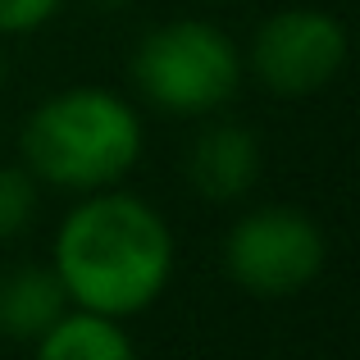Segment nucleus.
I'll return each mask as SVG.
<instances>
[{
  "mask_svg": "<svg viewBox=\"0 0 360 360\" xmlns=\"http://www.w3.org/2000/svg\"><path fill=\"white\" fill-rule=\"evenodd\" d=\"M178 264L169 219L150 201L105 187L60 219L51 242V269L60 274L73 310L132 319L165 297Z\"/></svg>",
  "mask_w": 360,
  "mask_h": 360,
  "instance_id": "1",
  "label": "nucleus"
},
{
  "mask_svg": "<svg viewBox=\"0 0 360 360\" xmlns=\"http://www.w3.org/2000/svg\"><path fill=\"white\" fill-rule=\"evenodd\" d=\"M146 128L132 101L105 87H64L46 96L18 128L23 169L60 192H105L137 169Z\"/></svg>",
  "mask_w": 360,
  "mask_h": 360,
  "instance_id": "2",
  "label": "nucleus"
},
{
  "mask_svg": "<svg viewBox=\"0 0 360 360\" xmlns=\"http://www.w3.org/2000/svg\"><path fill=\"white\" fill-rule=\"evenodd\" d=\"M128 73L137 96L169 119L224 115L246 82L238 41L224 27L205 23V18L155 23L132 46Z\"/></svg>",
  "mask_w": 360,
  "mask_h": 360,
  "instance_id": "3",
  "label": "nucleus"
},
{
  "mask_svg": "<svg viewBox=\"0 0 360 360\" xmlns=\"http://www.w3.org/2000/svg\"><path fill=\"white\" fill-rule=\"evenodd\" d=\"M328 264V238L301 205H255L224 233V274L255 301L301 297Z\"/></svg>",
  "mask_w": 360,
  "mask_h": 360,
  "instance_id": "4",
  "label": "nucleus"
},
{
  "mask_svg": "<svg viewBox=\"0 0 360 360\" xmlns=\"http://www.w3.org/2000/svg\"><path fill=\"white\" fill-rule=\"evenodd\" d=\"M347 55H352V37L338 14L315 5H288L260 18L242 64L269 96L306 101L342 78Z\"/></svg>",
  "mask_w": 360,
  "mask_h": 360,
  "instance_id": "5",
  "label": "nucleus"
},
{
  "mask_svg": "<svg viewBox=\"0 0 360 360\" xmlns=\"http://www.w3.org/2000/svg\"><path fill=\"white\" fill-rule=\"evenodd\" d=\"M260 169H264V150L255 128L219 115L201 123V132L187 141L183 155L187 187L210 205H233L242 196H251V187L260 183Z\"/></svg>",
  "mask_w": 360,
  "mask_h": 360,
  "instance_id": "6",
  "label": "nucleus"
},
{
  "mask_svg": "<svg viewBox=\"0 0 360 360\" xmlns=\"http://www.w3.org/2000/svg\"><path fill=\"white\" fill-rule=\"evenodd\" d=\"M69 310V292L51 264H14L0 274V338L37 342Z\"/></svg>",
  "mask_w": 360,
  "mask_h": 360,
  "instance_id": "7",
  "label": "nucleus"
},
{
  "mask_svg": "<svg viewBox=\"0 0 360 360\" xmlns=\"http://www.w3.org/2000/svg\"><path fill=\"white\" fill-rule=\"evenodd\" d=\"M37 360H141L123 319L69 310L51 333L37 338Z\"/></svg>",
  "mask_w": 360,
  "mask_h": 360,
  "instance_id": "8",
  "label": "nucleus"
},
{
  "mask_svg": "<svg viewBox=\"0 0 360 360\" xmlns=\"http://www.w3.org/2000/svg\"><path fill=\"white\" fill-rule=\"evenodd\" d=\"M37 214V178L23 165H0V242L18 238Z\"/></svg>",
  "mask_w": 360,
  "mask_h": 360,
  "instance_id": "9",
  "label": "nucleus"
},
{
  "mask_svg": "<svg viewBox=\"0 0 360 360\" xmlns=\"http://www.w3.org/2000/svg\"><path fill=\"white\" fill-rule=\"evenodd\" d=\"M64 9V0H0V41L46 27Z\"/></svg>",
  "mask_w": 360,
  "mask_h": 360,
  "instance_id": "10",
  "label": "nucleus"
},
{
  "mask_svg": "<svg viewBox=\"0 0 360 360\" xmlns=\"http://www.w3.org/2000/svg\"><path fill=\"white\" fill-rule=\"evenodd\" d=\"M87 5H96V9H123V5H132V0H87Z\"/></svg>",
  "mask_w": 360,
  "mask_h": 360,
  "instance_id": "11",
  "label": "nucleus"
},
{
  "mask_svg": "<svg viewBox=\"0 0 360 360\" xmlns=\"http://www.w3.org/2000/svg\"><path fill=\"white\" fill-rule=\"evenodd\" d=\"M9 82V60H5V46H0V87Z\"/></svg>",
  "mask_w": 360,
  "mask_h": 360,
  "instance_id": "12",
  "label": "nucleus"
},
{
  "mask_svg": "<svg viewBox=\"0 0 360 360\" xmlns=\"http://www.w3.org/2000/svg\"><path fill=\"white\" fill-rule=\"evenodd\" d=\"M205 5H238V0H205Z\"/></svg>",
  "mask_w": 360,
  "mask_h": 360,
  "instance_id": "13",
  "label": "nucleus"
}]
</instances>
